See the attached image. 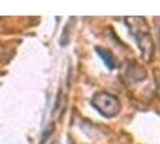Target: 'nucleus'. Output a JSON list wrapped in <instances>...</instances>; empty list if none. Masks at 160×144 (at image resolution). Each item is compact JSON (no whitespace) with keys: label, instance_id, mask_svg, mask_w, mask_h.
Masks as SVG:
<instances>
[{"label":"nucleus","instance_id":"nucleus-1","mask_svg":"<svg viewBox=\"0 0 160 144\" xmlns=\"http://www.w3.org/2000/svg\"><path fill=\"white\" fill-rule=\"evenodd\" d=\"M125 23L136 40L137 46L142 53V58L146 61H151L154 54V43L146 18L136 16L125 17Z\"/></svg>","mask_w":160,"mask_h":144},{"label":"nucleus","instance_id":"nucleus-2","mask_svg":"<svg viewBox=\"0 0 160 144\" xmlns=\"http://www.w3.org/2000/svg\"><path fill=\"white\" fill-rule=\"evenodd\" d=\"M92 106L101 115L106 118H113L118 115L122 108L119 100L117 96L112 95L107 91H98L92 98Z\"/></svg>","mask_w":160,"mask_h":144},{"label":"nucleus","instance_id":"nucleus-3","mask_svg":"<svg viewBox=\"0 0 160 144\" xmlns=\"http://www.w3.org/2000/svg\"><path fill=\"white\" fill-rule=\"evenodd\" d=\"M123 80L127 84H135L138 82H142L147 77V72L143 67L137 63H130L125 66L123 71Z\"/></svg>","mask_w":160,"mask_h":144},{"label":"nucleus","instance_id":"nucleus-4","mask_svg":"<svg viewBox=\"0 0 160 144\" xmlns=\"http://www.w3.org/2000/svg\"><path fill=\"white\" fill-rule=\"evenodd\" d=\"M96 52H98V54L99 56L102 59V61L105 63V65L108 67V69H114L116 67V59H114V56L112 55V53L110 52V50H107L106 48H96Z\"/></svg>","mask_w":160,"mask_h":144}]
</instances>
